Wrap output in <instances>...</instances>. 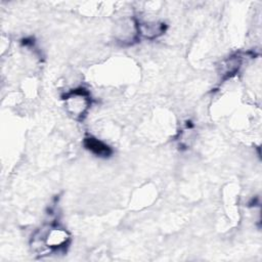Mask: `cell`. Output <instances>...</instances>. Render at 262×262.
Returning <instances> with one entry per match:
<instances>
[{
  "instance_id": "cell-1",
  "label": "cell",
  "mask_w": 262,
  "mask_h": 262,
  "mask_svg": "<svg viewBox=\"0 0 262 262\" xmlns=\"http://www.w3.org/2000/svg\"><path fill=\"white\" fill-rule=\"evenodd\" d=\"M66 105L73 116H84L90 105L89 93L83 88L72 90L66 96Z\"/></svg>"
},
{
  "instance_id": "cell-2",
  "label": "cell",
  "mask_w": 262,
  "mask_h": 262,
  "mask_svg": "<svg viewBox=\"0 0 262 262\" xmlns=\"http://www.w3.org/2000/svg\"><path fill=\"white\" fill-rule=\"evenodd\" d=\"M42 236L43 238H40V242H44L45 246L51 250H57L64 247L70 238L68 231L58 226L48 228Z\"/></svg>"
},
{
  "instance_id": "cell-3",
  "label": "cell",
  "mask_w": 262,
  "mask_h": 262,
  "mask_svg": "<svg viewBox=\"0 0 262 262\" xmlns=\"http://www.w3.org/2000/svg\"><path fill=\"white\" fill-rule=\"evenodd\" d=\"M136 30L137 34L141 35L145 39H156L161 36L165 30V24L163 23H136Z\"/></svg>"
},
{
  "instance_id": "cell-4",
  "label": "cell",
  "mask_w": 262,
  "mask_h": 262,
  "mask_svg": "<svg viewBox=\"0 0 262 262\" xmlns=\"http://www.w3.org/2000/svg\"><path fill=\"white\" fill-rule=\"evenodd\" d=\"M84 145L88 150L98 157H108L112 154V149L108 145L93 136L85 137Z\"/></svg>"
}]
</instances>
